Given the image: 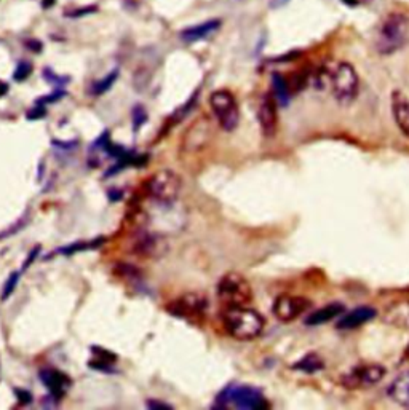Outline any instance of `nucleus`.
Segmentation results:
<instances>
[{"label": "nucleus", "instance_id": "obj_17", "mask_svg": "<svg viewBox=\"0 0 409 410\" xmlns=\"http://www.w3.org/2000/svg\"><path fill=\"white\" fill-rule=\"evenodd\" d=\"M387 394L395 404L409 409V370L396 375L387 390Z\"/></svg>", "mask_w": 409, "mask_h": 410}, {"label": "nucleus", "instance_id": "obj_13", "mask_svg": "<svg viewBox=\"0 0 409 410\" xmlns=\"http://www.w3.org/2000/svg\"><path fill=\"white\" fill-rule=\"evenodd\" d=\"M219 28H221V20H208L205 23L195 24V26L182 29L179 32V39L184 42V44H195V42L203 40L213 32H216Z\"/></svg>", "mask_w": 409, "mask_h": 410}, {"label": "nucleus", "instance_id": "obj_24", "mask_svg": "<svg viewBox=\"0 0 409 410\" xmlns=\"http://www.w3.org/2000/svg\"><path fill=\"white\" fill-rule=\"evenodd\" d=\"M114 275H117L119 278L136 281L141 278V273L136 267H133L130 264H125V262H119V264L114 265Z\"/></svg>", "mask_w": 409, "mask_h": 410}, {"label": "nucleus", "instance_id": "obj_44", "mask_svg": "<svg viewBox=\"0 0 409 410\" xmlns=\"http://www.w3.org/2000/svg\"><path fill=\"white\" fill-rule=\"evenodd\" d=\"M403 361H409V345L406 346L405 353H403Z\"/></svg>", "mask_w": 409, "mask_h": 410}, {"label": "nucleus", "instance_id": "obj_12", "mask_svg": "<svg viewBox=\"0 0 409 410\" xmlns=\"http://www.w3.org/2000/svg\"><path fill=\"white\" fill-rule=\"evenodd\" d=\"M39 377H40L42 383L45 385V388L48 391H50L52 396L57 401H59L61 397L64 396L66 388L69 387V385L72 383L69 377H67L66 374H63V372L57 370V369H44V370H40L39 372Z\"/></svg>", "mask_w": 409, "mask_h": 410}, {"label": "nucleus", "instance_id": "obj_42", "mask_svg": "<svg viewBox=\"0 0 409 410\" xmlns=\"http://www.w3.org/2000/svg\"><path fill=\"white\" fill-rule=\"evenodd\" d=\"M54 4H57V0H42V7H44L45 10L52 8Z\"/></svg>", "mask_w": 409, "mask_h": 410}, {"label": "nucleus", "instance_id": "obj_27", "mask_svg": "<svg viewBox=\"0 0 409 410\" xmlns=\"http://www.w3.org/2000/svg\"><path fill=\"white\" fill-rule=\"evenodd\" d=\"M30 73H32V64L28 63V61H21L13 72V80L24 82L30 77Z\"/></svg>", "mask_w": 409, "mask_h": 410}, {"label": "nucleus", "instance_id": "obj_39", "mask_svg": "<svg viewBox=\"0 0 409 410\" xmlns=\"http://www.w3.org/2000/svg\"><path fill=\"white\" fill-rule=\"evenodd\" d=\"M24 45H26V48H29V50L34 52V53H39V52H42V48H44L40 40H28Z\"/></svg>", "mask_w": 409, "mask_h": 410}, {"label": "nucleus", "instance_id": "obj_35", "mask_svg": "<svg viewBox=\"0 0 409 410\" xmlns=\"http://www.w3.org/2000/svg\"><path fill=\"white\" fill-rule=\"evenodd\" d=\"M15 394H16L18 402H20L21 406H29V404L32 402V394H30L29 391H26V390L15 388Z\"/></svg>", "mask_w": 409, "mask_h": 410}, {"label": "nucleus", "instance_id": "obj_16", "mask_svg": "<svg viewBox=\"0 0 409 410\" xmlns=\"http://www.w3.org/2000/svg\"><path fill=\"white\" fill-rule=\"evenodd\" d=\"M384 322L396 329H409V301H398L384 311Z\"/></svg>", "mask_w": 409, "mask_h": 410}, {"label": "nucleus", "instance_id": "obj_28", "mask_svg": "<svg viewBox=\"0 0 409 410\" xmlns=\"http://www.w3.org/2000/svg\"><path fill=\"white\" fill-rule=\"evenodd\" d=\"M28 222H29V212H28V214H24L23 217L18 219V220H16V224H15V225H11L10 229H7L5 231H2V234H0V240H4V238H8V236H11V235L18 234V231H20V230H23L24 227H26Z\"/></svg>", "mask_w": 409, "mask_h": 410}, {"label": "nucleus", "instance_id": "obj_6", "mask_svg": "<svg viewBox=\"0 0 409 410\" xmlns=\"http://www.w3.org/2000/svg\"><path fill=\"white\" fill-rule=\"evenodd\" d=\"M218 406L225 409H267L268 402L259 390L247 385H230L218 397Z\"/></svg>", "mask_w": 409, "mask_h": 410}, {"label": "nucleus", "instance_id": "obj_3", "mask_svg": "<svg viewBox=\"0 0 409 410\" xmlns=\"http://www.w3.org/2000/svg\"><path fill=\"white\" fill-rule=\"evenodd\" d=\"M409 42V20L403 13H390L386 16L377 30L376 50L384 56L400 52Z\"/></svg>", "mask_w": 409, "mask_h": 410}, {"label": "nucleus", "instance_id": "obj_11", "mask_svg": "<svg viewBox=\"0 0 409 410\" xmlns=\"http://www.w3.org/2000/svg\"><path fill=\"white\" fill-rule=\"evenodd\" d=\"M258 121L261 126V133L266 138L275 136L278 128V106L275 96L272 93H266L262 96L258 109Z\"/></svg>", "mask_w": 409, "mask_h": 410}, {"label": "nucleus", "instance_id": "obj_20", "mask_svg": "<svg viewBox=\"0 0 409 410\" xmlns=\"http://www.w3.org/2000/svg\"><path fill=\"white\" fill-rule=\"evenodd\" d=\"M105 241H106V238H96V240H93V241H76L66 248H59L57 253L63 254V255H72L76 253H81V251L96 249L97 246H101V244Z\"/></svg>", "mask_w": 409, "mask_h": 410}, {"label": "nucleus", "instance_id": "obj_31", "mask_svg": "<svg viewBox=\"0 0 409 410\" xmlns=\"http://www.w3.org/2000/svg\"><path fill=\"white\" fill-rule=\"evenodd\" d=\"M91 353L95 354L96 359L106 361V363H115V361H117V354H114L112 351H107L101 346H91Z\"/></svg>", "mask_w": 409, "mask_h": 410}, {"label": "nucleus", "instance_id": "obj_22", "mask_svg": "<svg viewBox=\"0 0 409 410\" xmlns=\"http://www.w3.org/2000/svg\"><path fill=\"white\" fill-rule=\"evenodd\" d=\"M117 78H119V69H115L111 73H107L105 78H101V80H96L93 85H91L90 93L93 95V96H101V95L107 93V91L112 88V85L117 82Z\"/></svg>", "mask_w": 409, "mask_h": 410}, {"label": "nucleus", "instance_id": "obj_33", "mask_svg": "<svg viewBox=\"0 0 409 410\" xmlns=\"http://www.w3.org/2000/svg\"><path fill=\"white\" fill-rule=\"evenodd\" d=\"M88 367L96 370V372H105V374H114V369L111 363H106V361H101V359H96V361H90Z\"/></svg>", "mask_w": 409, "mask_h": 410}, {"label": "nucleus", "instance_id": "obj_4", "mask_svg": "<svg viewBox=\"0 0 409 410\" xmlns=\"http://www.w3.org/2000/svg\"><path fill=\"white\" fill-rule=\"evenodd\" d=\"M182 181L172 169H160L144 182V192L158 205H173L179 198Z\"/></svg>", "mask_w": 409, "mask_h": 410}, {"label": "nucleus", "instance_id": "obj_34", "mask_svg": "<svg viewBox=\"0 0 409 410\" xmlns=\"http://www.w3.org/2000/svg\"><path fill=\"white\" fill-rule=\"evenodd\" d=\"M45 115H47L45 106H40V104H35V107L30 109L29 112L26 114V119L28 120H42V119H45Z\"/></svg>", "mask_w": 409, "mask_h": 410}, {"label": "nucleus", "instance_id": "obj_10", "mask_svg": "<svg viewBox=\"0 0 409 410\" xmlns=\"http://www.w3.org/2000/svg\"><path fill=\"white\" fill-rule=\"evenodd\" d=\"M170 313L178 318H201L206 310V299L200 294H186L174 302L167 305Z\"/></svg>", "mask_w": 409, "mask_h": 410}, {"label": "nucleus", "instance_id": "obj_30", "mask_svg": "<svg viewBox=\"0 0 409 410\" xmlns=\"http://www.w3.org/2000/svg\"><path fill=\"white\" fill-rule=\"evenodd\" d=\"M44 78L48 83L54 85V87H64V85L69 83V77L58 76V73H54L52 69H45L44 71Z\"/></svg>", "mask_w": 409, "mask_h": 410}, {"label": "nucleus", "instance_id": "obj_37", "mask_svg": "<svg viewBox=\"0 0 409 410\" xmlns=\"http://www.w3.org/2000/svg\"><path fill=\"white\" fill-rule=\"evenodd\" d=\"M40 246H35V248H32V251H30L29 253V255H28V260H24V264H23V272L24 270H28V268L34 264V260L37 259V255L40 254Z\"/></svg>", "mask_w": 409, "mask_h": 410}, {"label": "nucleus", "instance_id": "obj_32", "mask_svg": "<svg viewBox=\"0 0 409 410\" xmlns=\"http://www.w3.org/2000/svg\"><path fill=\"white\" fill-rule=\"evenodd\" d=\"M97 7L96 5H87V7H81V8H74V10H69L66 13L67 18H83V16H90L91 13H96Z\"/></svg>", "mask_w": 409, "mask_h": 410}, {"label": "nucleus", "instance_id": "obj_21", "mask_svg": "<svg viewBox=\"0 0 409 410\" xmlns=\"http://www.w3.org/2000/svg\"><path fill=\"white\" fill-rule=\"evenodd\" d=\"M323 367H325V364H323L319 354H307V356H304L301 361H297L295 364V369L307 372V374H315V372L321 370Z\"/></svg>", "mask_w": 409, "mask_h": 410}, {"label": "nucleus", "instance_id": "obj_8", "mask_svg": "<svg viewBox=\"0 0 409 410\" xmlns=\"http://www.w3.org/2000/svg\"><path fill=\"white\" fill-rule=\"evenodd\" d=\"M386 377V367L381 364H363L350 369L340 377V385L347 390L371 388L376 383L382 382Z\"/></svg>", "mask_w": 409, "mask_h": 410}, {"label": "nucleus", "instance_id": "obj_23", "mask_svg": "<svg viewBox=\"0 0 409 410\" xmlns=\"http://www.w3.org/2000/svg\"><path fill=\"white\" fill-rule=\"evenodd\" d=\"M272 85H273V96H275L277 102L280 104H286L290 100V87H288V82H286V78L283 76H280V73H275L272 78Z\"/></svg>", "mask_w": 409, "mask_h": 410}, {"label": "nucleus", "instance_id": "obj_5", "mask_svg": "<svg viewBox=\"0 0 409 410\" xmlns=\"http://www.w3.org/2000/svg\"><path fill=\"white\" fill-rule=\"evenodd\" d=\"M218 299L224 308L245 307L253 302V287L240 273H227L218 283Z\"/></svg>", "mask_w": 409, "mask_h": 410}, {"label": "nucleus", "instance_id": "obj_7", "mask_svg": "<svg viewBox=\"0 0 409 410\" xmlns=\"http://www.w3.org/2000/svg\"><path fill=\"white\" fill-rule=\"evenodd\" d=\"M210 106L219 126L224 131H234L240 121V110L235 96L227 90H216L210 96Z\"/></svg>", "mask_w": 409, "mask_h": 410}, {"label": "nucleus", "instance_id": "obj_9", "mask_svg": "<svg viewBox=\"0 0 409 410\" xmlns=\"http://www.w3.org/2000/svg\"><path fill=\"white\" fill-rule=\"evenodd\" d=\"M310 307H312V302L309 299L282 294V296L275 299V303H273V315L282 322H291L304 315Z\"/></svg>", "mask_w": 409, "mask_h": 410}, {"label": "nucleus", "instance_id": "obj_26", "mask_svg": "<svg viewBox=\"0 0 409 410\" xmlns=\"http://www.w3.org/2000/svg\"><path fill=\"white\" fill-rule=\"evenodd\" d=\"M20 277H21L20 272L10 273V277L7 279V283H5L4 291H2V301H7V299L11 296V294L15 292L18 283H20Z\"/></svg>", "mask_w": 409, "mask_h": 410}, {"label": "nucleus", "instance_id": "obj_29", "mask_svg": "<svg viewBox=\"0 0 409 410\" xmlns=\"http://www.w3.org/2000/svg\"><path fill=\"white\" fill-rule=\"evenodd\" d=\"M66 95H67L66 90L58 88V90H54L53 93H50V95H45V96L39 97V100L35 101V104H40V106H47V104H53V102H58L59 100H63Z\"/></svg>", "mask_w": 409, "mask_h": 410}, {"label": "nucleus", "instance_id": "obj_19", "mask_svg": "<svg viewBox=\"0 0 409 410\" xmlns=\"http://www.w3.org/2000/svg\"><path fill=\"white\" fill-rule=\"evenodd\" d=\"M344 310L345 308L343 303L325 305V307H321L319 310H315L314 313H310L307 316V320H305V324H307V326H321V324L329 322L336 320V318H339L344 313Z\"/></svg>", "mask_w": 409, "mask_h": 410}, {"label": "nucleus", "instance_id": "obj_43", "mask_svg": "<svg viewBox=\"0 0 409 410\" xmlns=\"http://www.w3.org/2000/svg\"><path fill=\"white\" fill-rule=\"evenodd\" d=\"M7 90H8L7 85H5V83L0 85V96H4L5 93H7Z\"/></svg>", "mask_w": 409, "mask_h": 410}, {"label": "nucleus", "instance_id": "obj_14", "mask_svg": "<svg viewBox=\"0 0 409 410\" xmlns=\"http://www.w3.org/2000/svg\"><path fill=\"white\" fill-rule=\"evenodd\" d=\"M376 315H377V311L372 307H358L355 310H352L350 313L339 316L338 329H343V330L357 329L360 326H363V324L369 322L371 320H374Z\"/></svg>", "mask_w": 409, "mask_h": 410}, {"label": "nucleus", "instance_id": "obj_18", "mask_svg": "<svg viewBox=\"0 0 409 410\" xmlns=\"http://www.w3.org/2000/svg\"><path fill=\"white\" fill-rule=\"evenodd\" d=\"M163 241L157 235L141 234L134 240L133 251L139 257H155L163 253Z\"/></svg>", "mask_w": 409, "mask_h": 410}, {"label": "nucleus", "instance_id": "obj_25", "mask_svg": "<svg viewBox=\"0 0 409 410\" xmlns=\"http://www.w3.org/2000/svg\"><path fill=\"white\" fill-rule=\"evenodd\" d=\"M131 117H133V130L138 131L139 128L148 121V112H146V109L143 106H139L138 104V106L133 107Z\"/></svg>", "mask_w": 409, "mask_h": 410}, {"label": "nucleus", "instance_id": "obj_36", "mask_svg": "<svg viewBox=\"0 0 409 410\" xmlns=\"http://www.w3.org/2000/svg\"><path fill=\"white\" fill-rule=\"evenodd\" d=\"M52 145L57 147V149H61V150H74L76 147H78V140L74 139V140H69V143H61L59 139H53Z\"/></svg>", "mask_w": 409, "mask_h": 410}, {"label": "nucleus", "instance_id": "obj_38", "mask_svg": "<svg viewBox=\"0 0 409 410\" xmlns=\"http://www.w3.org/2000/svg\"><path fill=\"white\" fill-rule=\"evenodd\" d=\"M148 407L149 409H155V410H170V409H173L170 404H165V402H160V401H148Z\"/></svg>", "mask_w": 409, "mask_h": 410}, {"label": "nucleus", "instance_id": "obj_40", "mask_svg": "<svg viewBox=\"0 0 409 410\" xmlns=\"http://www.w3.org/2000/svg\"><path fill=\"white\" fill-rule=\"evenodd\" d=\"M121 197H124V193H121L119 188H111V191H107V198L109 201H120Z\"/></svg>", "mask_w": 409, "mask_h": 410}, {"label": "nucleus", "instance_id": "obj_41", "mask_svg": "<svg viewBox=\"0 0 409 410\" xmlns=\"http://www.w3.org/2000/svg\"><path fill=\"white\" fill-rule=\"evenodd\" d=\"M291 2V0H268V7H271L272 10H275V8H282L285 7L286 4Z\"/></svg>", "mask_w": 409, "mask_h": 410}, {"label": "nucleus", "instance_id": "obj_2", "mask_svg": "<svg viewBox=\"0 0 409 410\" xmlns=\"http://www.w3.org/2000/svg\"><path fill=\"white\" fill-rule=\"evenodd\" d=\"M224 327L230 337L240 342H249L258 339L264 332L266 320L259 311L245 305V307L224 308L223 316Z\"/></svg>", "mask_w": 409, "mask_h": 410}, {"label": "nucleus", "instance_id": "obj_15", "mask_svg": "<svg viewBox=\"0 0 409 410\" xmlns=\"http://www.w3.org/2000/svg\"><path fill=\"white\" fill-rule=\"evenodd\" d=\"M392 114L396 126L409 139V100L401 91H393L392 95Z\"/></svg>", "mask_w": 409, "mask_h": 410}, {"label": "nucleus", "instance_id": "obj_1", "mask_svg": "<svg viewBox=\"0 0 409 410\" xmlns=\"http://www.w3.org/2000/svg\"><path fill=\"white\" fill-rule=\"evenodd\" d=\"M320 85H328L334 100L343 106L357 100L360 91V78L355 67L349 63H334L328 66L319 77Z\"/></svg>", "mask_w": 409, "mask_h": 410}]
</instances>
